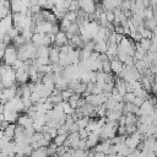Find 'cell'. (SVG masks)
Masks as SVG:
<instances>
[{
	"label": "cell",
	"mask_w": 157,
	"mask_h": 157,
	"mask_svg": "<svg viewBox=\"0 0 157 157\" xmlns=\"http://www.w3.org/2000/svg\"><path fill=\"white\" fill-rule=\"evenodd\" d=\"M135 94L132 93V92H126L124 96H123V102L124 103H132L134 102V99H135Z\"/></svg>",
	"instance_id": "obj_19"
},
{
	"label": "cell",
	"mask_w": 157,
	"mask_h": 157,
	"mask_svg": "<svg viewBox=\"0 0 157 157\" xmlns=\"http://www.w3.org/2000/svg\"><path fill=\"white\" fill-rule=\"evenodd\" d=\"M155 10H157V0H156V5H155V7H153Z\"/></svg>",
	"instance_id": "obj_26"
},
{
	"label": "cell",
	"mask_w": 157,
	"mask_h": 157,
	"mask_svg": "<svg viewBox=\"0 0 157 157\" xmlns=\"http://www.w3.org/2000/svg\"><path fill=\"white\" fill-rule=\"evenodd\" d=\"M80 10V4H78V0H72L71 4L69 5V9L67 11H74V12H77Z\"/></svg>",
	"instance_id": "obj_21"
},
{
	"label": "cell",
	"mask_w": 157,
	"mask_h": 157,
	"mask_svg": "<svg viewBox=\"0 0 157 157\" xmlns=\"http://www.w3.org/2000/svg\"><path fill=\"white\" fill-rule=\"evenodd\" d=\"M136 44H139L141 48H142V50H145L146 53L150 50V47H151V44H152V42H151V39H146V38H142V39H140Z\"/></svg>",
	"instance_id": "obj_16"
},
{
	"label": "cell",
	"mask_w": 157,
	"mask_h": 157,
	"mask_svg": "<svg viewBox=\"0 0 157 157\" xmlns=\"http://www.w3.org/2000/svg\"><path fill=\"white\" fill-rule=\"evenodd\" d=\"M141 139H142V135H141L139 131H136V132H134V134L126 136L125 145H126L128 147H130L132 151H135V150H137V147L140 146V144H141V141H142Z\"/></svg>",
	"instance_id": "obj_2"
},
{
	"label": "cell",
	"mask_w": 157,
	"mask_h": 157,
	"mask_svg": "<svg viewBox=\"0 0 157 157\" xmlns=\"http://www.w3.org/2000/svg\"><path fill=\"white\" fill-rule=\"evenodd\" d=\"M15 130H16V125H15V124H9V125L2 130L4 137H5L6 140L11 141V140L15 137Z\"/></svg>",
	"instance_id": "obj_10"
},
{
	"label": "cell",
	"mask_w": 157,
	"mask_h": 157,
	"mask_svg": "<svg viewBox=\"0 0 157 157\" xmlns=\"http://www.w3.org/2000/svg\"><path fill=\"white\" fill-rule=\"evenodd\" d=\"M87 155H88L87 150H80V148L72 150L71 152V157H87Z\"/></svg>",
	"instance_id": "obj_18"
},
{
	"label": "cell",
	"mask_w": 157,
	"mask_h": 157,
	"mask_svg": "<svg viewBox=\"0 0 157 157\" xmlns=\"http://www.w3.org/2000/svg\"><path fill=\"white\" fill-rule=\"evenodd\" d=\"M107 98H108V96H105L104 93H99V94H88L85 97V101L94 107H99L105 103Z\"/></svg>",
	"instance_id": "obj_3"
},
{
	"label": "cell",
	"mask_w": 157,
	"mask_h": 157,
	"mask_svg": "<svg viewBox=\"0 0 157 157\" xmlns=\"http://www.w3.org/2000/svg\"><path fill=\"white\" fill-rule=\"evenodd\" d=\"M110 147H112L110 140H105V141H101V142L94 147V151H96V152H102V153H104V155H109Z\"/></svg>",
	"instance_id": "obj_8"
},
{
	"label": "cell",
	"mask_w": 157,
	"mask_h": 157,
	"mask_svg": "<svg viewBox=\"0 0 157 157\" xmlns=\"http://www.w3.org/2000/svg\"><path fill=\"white\" fill-rule=\"evenodd\" d=\"M144 25H145V27H146L147 29L153 31V29L156 28V26H157V21H156L155 18H147V20L144 21Z\"/></svg>",
	"instance_id": "obj_17"
},
{
	"label": "cell",
	"mask_w": 157,
	"mask_h": 157,
	"mask_svg": "<svg viewBox=\"0 0 157 157\" xmlns=\"http://www.w3.org/2000/svg\"><path fill=\"white\" fill-rule=\"evenodd\" d=\"M67 136H69V135H61V134H58V135L53 139V142H54L58 147L64 146L65 142H66V140H67Z\"/></svg>",
	"instance_id": "obj_14"
},
{
	"label": "cell",
	"mask_w": 157,
	"mask_h": 157,
	"mask_svg": "<svg viewBox=\"0 0 157 157\" xmlns=\"http://www.w3.org/2000/svg\"><path fill=\"white\" fill-rule=\"evenodd\" d=\"M17 124L23 126L25 129H28V128H32L33 126V119L26 113L23 115H18V119H17Z\"/></svg>",
	"instance_id": "obj_7"
},
{
	"label": "cell",
	"mask_w": 157,
	"mask_h": 157,
	"mask_svg": "<svg viewBox=\"0 0 157 157\" xmlns=\"http://www.w3.org/2000/svg\"><path fill=\"white\" fill-rule=\"evenodd\" d=\"M18 59V53H17V48L13 44H10L6 47L5 52H4V64L12 66L15 64V61Z\"/></svg>",
	"instance_id": "obj_1"
},
{
	"label": "cell",
	"mask_w": 157,
	"mask_h": 157,
	"mask_svg": "<svg viewBox=\"0 0 157 157\" xmlns=\"http://www.w3.org/2000/svg\"><path fill=\"white\" fill-rule=\"evenodd\" d=\"M90 117H81V118H78L75 123L77 124V126H78V129H86L87 128V125H88V123H90Z\"/></svg>",
	"instance_id": "obj_15"
},
{
	"label": "cell",
	"mask_w": 157,
	"mask_h": 157,
	"mask_svg": "<svg viewBox=\"0 0 157 157\" xmlns=\"http://www.w3.org/2000/svg\"><path fill=\"white\" fill-rule=\"evenodd\" d=\"M67 43H69V38H67L66 33H65L64 31H59V32L55 34V37H54V44H55L56 47L61 48L63 45H65V44H67Z\"/></svg>",
	"instance_id": "obj_5"
},
{
	"label": "cell",
	"mask_w": 157,
	"mask_h": 157,
	"mask_svg": "<svg viewBox=\"0 0 157 157\" xmlns=\"http://www.w3.org/2000/svg\"><path fill=\"white\" fill-rule=\"evenodd\" d=\"M87 140V147L90 148V147H96L98 144H99V134H97V132H90V135H88V137L86 139Z\"/></svg>",
	"instance_id": "obj_11"
},
{
	"label": "cell",
	"mask_w": 157,
	"mask_h": 157,
	"mask_svg": "<svg viewBox=\"0 0 157 157\" xmlns=\"http://www.w3.org/2000/svg\"><path fill=\"white\" fill-rule=\"evenodd\" d=\"M151 92H152V94H153L155 97H157V82H155V83L152 85V88H151Z\"/></svg>",
	"instance_id": "obj_25"
},
{
	"label": "cell",
	"mask_w": 157,
	"mask_h": 157,
	"mask_svg": "<svg viewBox=\"0 0 157 157\" xmlns=\"http://www.w3.org/2000/svg\"><path fill=\"white\" fill-rule=\"evenodd\" d=\"M110 70L115 76H119L124 70V63H121L119 59L110 60Z\"/></svg>",
	"instance_id": "obj_6"
},
{
	"label": "cell",
	"mask_w": 157,
	"mask_h": 157,
	"mask_svg": "<svg viewBox=\"0 0 157 157\" xmlns=\"http://www.w3.org/2000/svg\"><path fill=\"white\" fill-rule=\"evenodd\" d=\"M65 18H66V20H69L71 23H74V22H76V20H77V12L67 11V12H66V15H65Z\"/></svg>",
	"instance_id": "obj_20"
},
{
	"label": "cell",
	"mask_w": 157,
	"mask_h": 157,
	"mask_svg": "<svg viewBox=\"0 0 157 157\" xmlns=\"http://www.w3.org/2000/svg\"><path fill=\"white\" fill-rule=\"evenodd\" d=\"M27 157H49V155H48L47 147H38V148H34Z\"/></svg>",
	"instance_id": "obj_12"
},
{
	"label": "cell",
	"mask_w": 157,
	"mask_h": 157,
	"mask_svg": "<svg viewBox=\"0 0 157 157\" xmlns=\"http://www.w3.org/2000/svg\"><path fill=\"white\" fill-rule=\"evenodd\" d=\"M155 108H156V105H155L150 99H146V101L140 105L139 117H140V115H152L153 112H155Z\"/></svg>",
	"instance_id": "obj_4"
},
{
	"label": "cell",
	"mask_w": 157,
	"mask_h": 157,
	"mask_svg": "<svg viewBox=\"0 0 157 157\" xmlns=\"http://www.w3.org/2000/svg\"><path fill=\"white\" fill-rule=\"evenodd\" d=\"M105 18H107V21H108L109 23H113L114 20H115L114 12H113V11H108V12H105Z\"/></svg>",
	"instance_id": "obj_24"
},
{
	"label": "cell",
	"mask_w": 157,
	"mask_h": 157,
	"mask_svg": "<svg viewBox=\"0 0 157 157\" xmlns=\"http://www.w3.org/2000/svg\"><path fill=\"white\" fill-rule=\"evenodd\" d=\"M83 49H85V50H88V52H94V40L91 39V40L86 42Z\"/></svg>",
	"instance_id": "obj_23"
},
{
	"label": "cell",
	"mask_w": 157,
	"mask_h": 157,
	"mask_svg": "<svg viewBox=\"0 0 157 157\" xmlns=\"http://www.w3.org/2000/svg\"><path fill=\"white\" fill-rule=\"evenodd\" d=\"M72 93H74V91H72V90L66 88V90H63V91H61V97H63V99H64V101H69V99H70V97L72 96Z\"/></svg>",
	"instance_id": "obj_22"
},
{
	"label": "cell",
	"mask_w": 157,
	"mask_h": 157,
	"mask_svg": "<svg viewBox=\"0 0 157 157\" xmlns=\"http://www.w3.org/2000/svg\"><path fill=\"white\" fill-rule=\"evenodd\" d=\"M108 50V44L107 40H99V42H94V52L99 53V54H105Z\"/></svg>",
	"instance_id": "obj_13"
},
{
	"label": "cell",
	"mask_w": 157,
	"mask_h": 157,
	"mask_svg": "<svg viewBox=\"0 0 157 157\" xmlns=\"http://www.w3.org/2000/svg\"><path fill=\"white\" fill-rule=\"evenodd\" d=\"M59 59H60V48L54 45V47H50V50H49V60H50V64H58L59 63Z\"/></svg>",
	"instance_id": "obj_9"
}]
</instances>
